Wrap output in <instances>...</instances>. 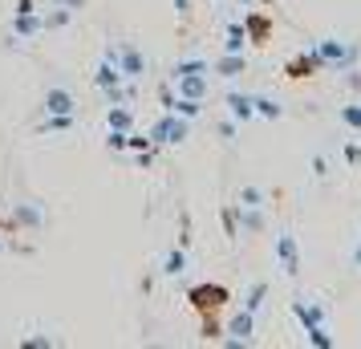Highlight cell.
<instances>
[{
    "label": "cell",
    "instance_id": "obj_1",
    "mask_svg": "<svg viewBox=\"0 0 361 349\" xmlns=\"http://www.w3.org/2000/svg\"><path fill=\"white\" fill-rule=\"evenodd\" d=\"M106 57L122 69V78H126V82H138V78L147 73V53L138 49L134 41H114V45L106 49Z\"/></svg>",
    "mask_w": 361,
    "mask_h": 349
},
{
    "label": "cell",
    "instance_id": "obj_2",
    "mask_svg": "<svg viewBox=\"0 0 361 349\" xmlns=\"http://www.w3.org/2000/svg\"><path fill=\"white\" fill-rule=\"evenodd\" d=\"M317 53H321V61H325V69H353L361 57V45H353V41H337V37H329V41H317Z\"/></svg>",
    "mask_w": 361,
    "mask_h": 349
},
{
    "label": "cell",
    "instance_id": "obj_3",
    "mask_svg": "<svg viewBox=\"0 0 361 349\" xmlns=\"http://www.w3.org/2000/svg\"><path fill=\"white\" fill-rule=\"evenodd\" d=\"M187 134H191V118H179L171 110H163V118L150 126V142L154 147H179V142H187Z\"/></svg>",
    "mask_w": 361,
    "mask_h": 349
},
{
    "label": "cell",
    "instance_id": "obj_4",
    "mask_svg": "<svg viewBox=\"0 0 361 349\" xmlns=\"http://www.w3.org/2000/svg\"><path fill=\"white\" fill-rule=\"evenodd\" d=\"M293 317L305 325V329H312V325H329V305L325 300H312V297H293Z\"/></svg>",
    "mask_w": 361,
    "mask_h": 349
},
{
    "label": "cell",
    "instance_id": "obj_5",
    "mask_svg": "<svg viewBox=\"0 0 361 349\" xmlns=\"http://www.w3.org/2000/svg\"><path fill=\"white\" fill-rule=\"evenodd\" d=\"M276 264H280L284 276H296V272H300V244H296L293 232L276 235Z\"/></svg>",
    "mask_w": 361,
    "mask_h": 349
},
{
    "label": "cell",
    "instance_id": "obj_6",
    "mask_svg": "<svg viewBox=\"0 0 361 349\" xmlns=\"http://www.w3.org/2000/svg\"><path fill=\"white\" fill-rule=\"evenodd\" d=\"M228 345H252V333H256V313H247V309H240V313L228 321Z\"/></svg>",
    "mask_w": 361,
    "mask_h": 349
},
{
    "label": "cell",
    "instance_id": "obj_7",
    "mask_svg": "<svg viewBox=\"0 0 361 349\" xmlns=\"http://www.w3.org/2000/svg\"><path fill=\"white\" fill-rule=\"evenodd\" d=\"M224 300H228L224 284H199V288H191V305H195L199 313H215Z\"/></svg>",
    "mask_w": 361,
    "mask_h": 349
},
{
    "label": "cell",
    "instance_id": "obj_8",
    "mask_svg": "<svg viewBox=\"0 0 361 349\" xmlns=\"http://www.w3.org/2000/svg\"><path fill=\"white\" fill-rule=\"evenodd\" d=\"M41 110L45 114H73L78 110V98H73V90H66V85H53V90H45Z\"/></svg>",
    "mask_w": 361,
    "mask_h": 349
},
{
    "label": "cell",
    "instance_id": "obj_9",
    "mask_svg": "<svg viewBox=\"0 0 361 349\" xmlns=\"http://www.w3.org/2000/svg\"><path fill=\"white\" fill-rule=\"evenodd\" d=\"M321 69H325V61H321V53H317V45H312L309 53L293 57V61L284 66V73H288V78H317Z\"/></svg>",
    "mask_w": 361,
    "mask_h": 349
},
{
    "label": "cell",
    "instance_id": "obj_10",
    "mask_svg": "<svg viewBox=\"0 0 361 349\" xmlns=\"http://www.w3.org/2000/svg\"><path fill=\"white\" fill-rule=\"evenodd\" d=\"M175 94H179V98H207V73H183V78H175Z\"/></svg>",
    "mask_w": 361,
    "mask_h": 349
},
{
    "label": "cell",
    "instance_id": "obj_11",
    "mask_svg": "<svg viewBox=\"0 0 361 349\" xmlns=\"http://www.w3.org/2000/svg\"><path fill=\"white\" fill-rule=\"evenodd\" d=\"M41 29H45V17H37V13H17V20H13V37H20V41H33Z\"/></svg>",
    "mask_w": 361,
    "mask_h": 349
},
{
    "label": "cell",
    "instance_id": "obj_12",
    "mask_svg": "<svg viewBox=\"0 0 361 349\" xmlns=\"http://www.w3.org/2000/svg\"><path fill=\"white\" fill-rule=\"evenodd\" d=\"M228 114L235 118V122H252V118H256L252 94H235V90H231V94H228Z\"/></svg>",
    "mask_w": 361,
    "mask_h": 349
},
{
    "label": "cell",
    "instance_id": "obj_13",
    "mask_svg": "<svg viewBox=\"0 0 361 349\" xmlns=\"http://www.w3.org/2000/svg\"><path fill=\"white\" fill-rule=\"evenodd\" d=\"M212 69L219 73V78H240V73L247 69V61H244V53H224Z\"/></svg>",
    "mask_w": 361,
    "mask_h": 349
},
{
    "label": "cell",
    "instance_id": "obj_14",
    "mask_svg": "<svg viewBox=\"0 0 361 349\" xmlns=\"http://www.w3.org/2000/svg\"><path fill=\"white\" fill-rule=\"evenodd\" d=\"M106 126H110V130H134V110L122 106V102H114L110 114H106Z\"/></svg>",
    "mask_w": 361,
    "mask_h": 349
},
{
    "label": "cell",
    "instance_id": "obj_15",
    "mask_svg": "<svg viewBox=\"0 0 361 349\" xmlns=\"http://www.w3.org/2000/svg\"><path fill=\"white\" fill-rule=\"evenodd\" d=\"M244 45H247V29H244V20H231L228 33H224V53H244Z\"/></svg>",
    "mask_w": 361,
    "mask_h": 349
},
{
    "label": "cell",
    "instance_id": "obj_16",
    "mask_svg": "<svg viewBox=\"0 0 361 349\" xmlns=\"http://www.w3.org/2000/svg\"><path fill=\"white\" fill-rule=\"evenodd\" d=\"M235 224H240L244 232H264V212L260 207H240V203H235Z\"/></svg>",
    "mask_w": 361,
    "mask_h": 349
},
{
    "label": "cell",
    "instance_id": "obj_17",
    "mask_svg": "<svg viewBox=\"0 0 361 349\" xmlns=\"http://www.w3.org/2000/svg\"><path fill=\"white\" fill-rule=\"evenodd\" d=\"M252 106H256V118H268V122H276L284 118V106L276 98H264V94H252Z\"/></svg>",
    "mask_w": 361,
    "mask_h": 349
},
{
    "label": "cell",
    "instance_id": "obj_18",
    "mask_svg": "<svg viewBox=\"0 0 361 349\" xmlns=\"http://www.w3.org/2000/svg\"><path fill=\"white\" fill-rule=\"evenodd\" d=\"M244 29H247V41H256V45H260L264 37L272 33V20L264 17V13H252V17L244 20Z\"/></svg>",
    "mask_w": 361,
    "mask_h": 349
},
{
    "label": "cell",
    "instance_id": "obj_19",
    "mask_svg": "<svg viewBox=\"0 0 361 349\" xmlns=\"http://www.w3.org/2000/svg\"><path fill=\"white\" fill-rule=\"evenodd\" d=\"M183 73H212V61H203V57H187V61H179V66L171 69V82L183 78Z\"/></svg>",
    "mask_w": 361,
    "mask_h": 349
},
{
    "label": "cell",
    "instance_id": "obj_20",
    "mask_svg": "<svg viewBox=\"0 0 361 349\" xmlns=\"http://www.w3.org/2000/svg\"><path fill=\"white\" fill-rule=\"evenodd\" d=\"M183 268H187V248L179 244V248H171V252H166V260H163V272H166V276H179Z\"/></svg>",
    "mask_w": 361,
    "mask_h": 349
},
{
    "label": "cell",
    "instance_id": "obj_21",
    "mask_svg": "<svg viewBox=\"0 0 361 349\" xmlns=\"http://www.w3.org/2000/svg\"><path fill=\"white\" fill-rule=\"evenodd\" d=\"M171 114H179V118H199V114H203V102H199V98H179V94H175V106H171Z\"/></svg>",
    "mask_w": 361,
    "mask_h": 349
},
{
    "label": "cell",
    "instance_id": "obj_22",
    "mask_svg": "<svg viewBox=\"0 0 361 349\" xmlns=\"http://www.w3.org/2000/svg\"><path fill=\"white\" fill-rule=\"evenodd\" d=\"M73 130V114H49L41 122V134H66Z\"/></svg>",
    "mask_w": 361,
    "mask_h": 349
},
{
    "label": "cell",
    "instance_id": "obj_23",
    "mask_svg": "<svg viewBox=\"0 0 361 349\" xmlns=\"http://www.w3.org/2000/svg\"><path fill=\"white\" fill-rule=\"evenodd\" d=\"M337 118H341L345 130L361 134V102H353V106H341V110H337Z\"/></svg>",
    "mask_w": 361,
    "mask_h": 349
},
{
    "label": "cell",
    "instance_id": "obj_24",
    "mask_svg": "<svg viewBox=\"0 0 361 349\" xmlns=\"http://www.w3.org/2000/svg\"><path fill=\"white\" fill-rule=\"evenodd\" d=\"M305 337H309L312 349H333L337 345V341L329 337V325H312V329H305Z\"/></svg>",
    "mask_w": 361,
    "mask_h": 349
},
{
    "label": "cell",
    "instance_id": "obj_25",
    "mask_svg": "<svg viewBox=\"0 0 361 349\" xmlns=\"http://www.w3.org/2000/svg\"><path fill=\"white\" fill-rule=\"evenodd\" d=\"M264 297H268V284H264V281H256L252 288H247V297H244V309H247V313H260Z\"/></svg>",
    "mask_w": 361,
    "mask_h": 349
},
{
    "label": "cell",
    "instance_id": "obj_26",
    "mask_svg": "<svg viewBox=\"0 0 361 349\" xmlns=\"http://www.w3.org/2000/svg\"><path fill=\"white\" fill-rule=\"evenodd\" d=\"M17 228H41V207H29V203H20L17 207Z\"/></svg>",
    "mask_w": 361,
    "mask_h": 349
},
{
    "label": "cell",
    "instance_id": "obj_27",
    "mask_svg": "<svg viewBox=\"0 0 361 349\" xmlns=\"http://www.w3.org/2000/svg\"><path fill=\"white\" fill-rule=\"evenodd\" d=\"M240 207H264V191L260 187H240Z\"/></svg>",
    "mask_w": 361,
    "mask_h": 349
},
{
    "label": "cell",
    "instance_id": "obj_28",
    "mask_svg": "<svg viewBox=\"0 0 361 349\" xmlns=\"http://www.w3.org/2000/svg\"><path fill=\"white\" fill-rule=\"evenodd\" d=\"M224 232H228V240H235V235H240V224H235V203H231V207H224Z\"/></svg>",
    "mask_w": 361,
    "mask_h": 349
},
{
    "label": "cell",
    "instance_id": "obj_29",
    "mask_svg": "<svg viewBox=\"0 0 361 349\" xmlns=\"http://www.w3.org/2000/svg\"><path fill=\"white\" fill-rule=\"evenodd\" d=\"M126 134H130V130H110V134H106V147H110V150H126Z\"/></svg>",
    "mask_w": 361,
    "mask_h": 349
},
{
    "label": "cell",
    "instance_id": "obj_30",
    "mask_svg": "<svg viewBox=\"0 0 361 349\" xmlns=\"http://www.w3.org/2000/svg\"><path fill=\"white\" fill-rule=\"evenodd\" d=\"M345 163H349V166L361 163V142H349V147H345Z\"/></svg>",
    "mask_w": 361,
    "mask_h": 349
},
{
    "label": "cell",
    "instance_id": "obj_31",
    "mask_svg": "<svg viewBox=\"0 0 361 349\" xmlns=\"http://www.w3.org/2000/svg\"><path fill=\"white\" fill-rule=\"evenodd\" d=\"M45 25H49V29H57V25H69V8H57V13L45 20Z\"/></svg>",
    "mask_w": 361,
    "mask_h": 349
},
{
    "label": "cell",
    "instance_id": "obj_32",
    "mask_svg": "<svg viewBox=\"0 0 361 349\" xmlns=\"http://www.w3.org/2000/svg\"><path fill=\"white\" fill-rule=\"evenodd\" d=\"M219 134H224V138H235V118H224V122H219Z\"/></svg>",
    "mask_w": 361,
    "mask_h": 349
},
{
    "label": "cell",
    "instance_id": "obj_33",
    "mask_svg": "<svg viewBox=\"0 0 361 349\" xmlns=\"http://www.w3.org/2000/svg\"><path fill=\"white\" fill-rule=\"evenodd\" d=\"M312 175H317V179H325V175H329V163H325V159H321V154L312 159Z\"/></svg>",
    "mask_w": 361,
    "mask_h": 349
},
{
    "label": "cell",
    "instance_id": "obj_34",
    "mask_svg": "<svg viewBox=\"0 0 361 349\" xmlns=\"http://www.w3.org/2000/svg\"><path fill=\"white\" fill-rule=\"evenodd\" d=\"M53 341L49 337H29V341H25V349H49Z\"/></svg>",
    "mask_w": 361,
    "mask_h": 349
},
{
    "label": "cell",
    "instance_id": "obj_35",
    "mask_svg": "<svg viewBox=\"0 0 361 349\" xmlns=\"http://www.w3.org/2000/svg\"><path fill=\"white\" fill-rule=\"evenodd\" d=\"M175 13H179V17L187 20V17H191V0H175Z\"/></svg>",
    "mask_w": 361,
    "mask_h": 349
},
{
    "label": "cell",
    "instance_id": "obj_36",
    "mask_svg": "<svg viewBox=\"0 0 361 349\" xmlns=\"http://www.w3.org/2000/svg\"><path fill=\"white\" fill-rule=\"evenodd\" d=\"M17 13H37V8H33V0H17Z\"/></svg>",
    "mask_w": 361,
    "mask_h": 349
},
{
    "label": "cell",
    "instance_id": "obj_37",
    "mask_svg": "<svg viewBox=\"0 0 361 349\" xmlns=\"http://www.w3.org/2000/svg\"><path fill=\"white\" fill-rule=\"evenodd\" d=\"M353 268H361V240L353 244Z\"/></svg>",
    "mask_w": 361,
    "mask_h": 349
},
{
    "label": "cell",
    "instance_id": "obj_38",
    "mask_svg": "<svg viewBox=\"0 0 361 349\" xmlns=\"http://www.w3.org/2000/svg\"><path fill=\"white\" fill-rule=\"evenodd\" d=\"M0 252H4V240H0Z\"/></svg>",
    "mask_w": 361,
    "mask_h": 349
},
{
    "label": "cell",
    "instance_id": "obj_39",
    "mask_svg": "<svg viewBox=\"0 0 361 349\" xmlns=\"http://www.w3.org/2000/svg\"><path fill=\"white\" fill-rule=\"evenodd\" d=\"M240 4H252V0H240Z\"/></svg>",
    "mask_w": 361,
    "mask_h": 349
}]
</instances>
